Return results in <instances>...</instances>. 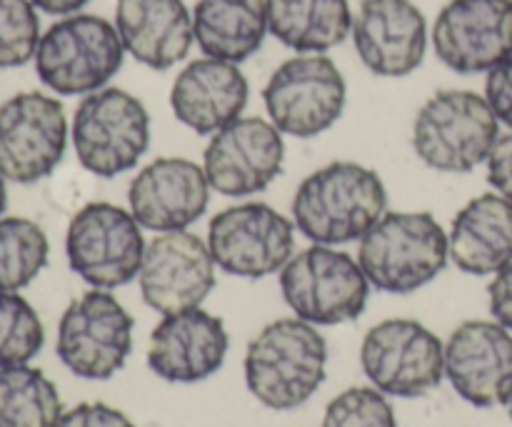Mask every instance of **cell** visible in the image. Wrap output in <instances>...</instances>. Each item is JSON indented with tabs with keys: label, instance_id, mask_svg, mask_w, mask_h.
<instances>
[{
	"label": "cell",
	"instance_id": "obj_1",
	"mask_svg": "<svg viewBox=\"0 0 512 427\" xmlns=\"http://www.w3.org/2000/svg\"><path fill=\"white\" fill-rule=\"evenodd\" d=\"M388 208L383 178L360 163H330L310 173L293 198V223L315 245L360 240Z\"/></svg>",
	"mask_w": 512,
	"mask_h": 427
},
{
	"label": "cell",
	"instance_id": "obj_2",
	"mask_svg": "<svg viewBox=\"0 0 512 427\" xmlns=\"http://www.w3.org/2000/svg\"><path fill=\"white\" fill-rule=\"evenodd\" d=\"M328 343L313 323L283 318L265 325L245 353V383L270 410H295L308 403L325 380Z\"/></svg>",
	"mask_w": 512,
	"mask_h": 427
},
{
	"label": "cell",
	"instance_id": "obj_3",
	"mask_svg": "<svg viewBox=\"0 0 512 427\" xmlns=\"http://www.w3.org/2000/svg\"><path fill=\"white\" fill-rule=\"evenodd\" d=\"M450 258L448 233L433 213H385L360 238L358 263L370 285L408 295L433 283Z\"/></svg>",
	"mask_w": 512,
	"mask_h": 427
},
{
	"label": "cell",
	"instance_id": "obj_4",
	"mask_svg": "<svg viewBox=\"0 0 512 427\" xmlns=\"http://www.w3.org/2000/svg\"><path fill=\"white\" fill-rule=\"evenodd\" d=\"M500 120L473 90H438L413 123V148L438 173H470L488 163L500 138Z\"/></svg>",
	"mask_w": 512,
	"mask_h": 427
},
{
	"label": "cell",
	"instance_id": "obj_5",
	"mask_svg": "<svg viewBox=\"0 0 512 427\" xmlns=\"http://www.w3.org/2000/svg\"><path fill=\"white\" fill-rule=\"evenodd\" d=\"M125 48L115 23L100 15L73 13L40 35L35 73L58 95H90L123 68Z\"/></svg>",
	"mask_w": 512,
	"mask_h": 427
},
{
	"label": "cell",
	"instance_id": "obj_6",
	"mask_svg": "<svg viewBox=\"0 0 512 427\" xmlns=\"http://www.w3.org/2000/svg\"><path fill=\"white\" fill-rule=\"evenodd\" d=\"M75 155L88 173L115 178L135 168L150 145V115L133 93L100 88L85 95L70 125Z\"/></svg>",
	"mask_w": 512,
	"mask_h": 427
},
{
	"label": "cell",
	"instance_id": "obj_7",
	"mask_svg": "<svg viewBox=\"0 0 512 427\" xmlns=\"http://www.w3.org/2000/svg\"><path fill=\"white\" fill-rule=\"evenodd\" d=\"M280 290L295 318L313 325L353 323L370 298L358 260L330 245H310L280 270Z\"/></svg>",
	"mask_w": 512,
	"mask_h": 427
},
{
	"label": "cell",
	"instance_id": "obj_8",
	"mask_svg": "<svg viewBox=\"0 0 512 427\" xmlns=\"http://www.w3.org/2000/svg\"><path fill=\"white\" fill-rule=\"evenodd\" d=\"M143 228L113 203H88L73 215L65 235L70 270L95 290L133 283L145 258Z\"/></svg>",
	"mask_w": 512,
	"mask_h": 427
},
{
	"label": "cell",
	"instance_id": "obj_9",
	"mask_svg": "<svg viewBox=\"0 0 512 427\" xmlns=\"http://www.w3.org/2000/svg\"><path fill=\"white\" fill-rule=\"evenodd\" d=\"M270 123L293 138H315L340 120L348 85L323 53H303L278 65L263 88Z\"/></svg>",
	"mask_w": 512,
	"mask_h": 427
},
{
	"label": "cell",
	"instance_id": "obj_10",
	"mask_svg": "<svg viewBox=\"0 0 512 427\" xmlns=\"http://www.w3.org/2000/svg\"><path fill=\"white\" fill-rule=\"evenodd\" d=\"M133 325V315L110 290L93 288L65 308L55 353L78 378L110 380L133 350Z\"/></svg>",
	"mask_w": 512,
	"mask_h": 427
},
{
	"label": "cell",
	"instance_id": "obj_11",
	"mask_svg": "<svg viewBox=\"0 0 512 427\" xmlns=\"http://www.w3.org/2000/svg\"><path fill=\"white\" fill-rule=\"evenodd\" d=\"M360 365L380 393L423 398L443 383L445 345L418 320H383L365 335Z\"/></svg>",
	"mask_w": 512,
	"mask_h": 427
},
{
	"label": "cell",
	"instance_id": "obj_12",
	"mask_svg": "<svg viewBox=\"0 0 512 427\" xmlns=\"http://www.w3.org/2000/svg\"><path fill=\"white\" fill-rule=\"evenodd\" d=\"M68 148V118L58 98L30 90L0 105V175L33 185L48 178Z\"/></svg>",
	"mask_w": 512,
	"mask_h": 427
},
{
	"label": "cell",
	"instance_id": "obj_13",
	"mask_svg": "<svg viewBox=\"0 0 512 427\" xmlns=\"http://www.w3.org/2000/svg\"><path fill=\"white\" fill-rule=\"evenodd\" d=\"M208 248L228 275L268 278L293 258L295 223L265 203L233 205L210 220Z\"/></svg>",
	"mask_w": 512,
	"mask_h": 427
},
{
	"label": "cell",
	"instance_id": "obj_14",
	"mask_svg": "<svg viewBox=\"0 0 512 427\" xmlns=\"http://www.w3.org/2000/svg\"><path fill=\"white\" fill-rule=\"evenodd\" d=\"M433 48L460 75L493 70L512 58V0H450L433 25Z\"/></svg>",
	"mask_w": 512,
	"mask_h": 427
},
{
	"label": "cell",
	"instance_id": "obj_15",
	"mask_svg": "<svg viewBox=\"0 0 512 427\" xmlns=\"http://www.w3.org/2000/svg\"><path fill=\"white\" fill-rule=\"evenodd\" d=\"M283 133L263 118L233 120L205 145L203 170L210 188L228 198L260 193L283 170Z\"/></svg>",
	"mask_w": 512,
	"mask_h": 427
},
{
	"label": "cell",
	"instance_id": "obj_16",
	"mask_svg": "<svg viewBox=\"0 0 512 427\" xmlns=\"http://www.w3.org/2000/svg\"><path fill=\"white\" fill-rule=\"evenodd\" d=\"M138 285L145 305L160 315L200 308L215 288V260L208 243L188 230L160 233L145 245Z\"/></svg>",
	"mask_w": 512,
	"mask_h": 427
},
{
	"label": "cell",
	"instance_id": "obj_17",
	"mask_svg": "<svg viewBox=\"0 0 512 427\" xmlns=\"http://www.w3.org/2000/svg\"><path fill=\"white\" fill-rule=\"evenodd\" d=\"M445 375L475 408L508 405L512 398V333L500 323L468 320L445 343Z\"/></svg>",
	"mask_w": 512,
	"mask_h": 427
},
{
	"label": "cell",
	"instance_id": "obj_18",
	"mask_svg": "<svg viewBox=\"0 0 512 427\" xmlns=\"http://www.w3.org/2000/svg\"><path fill=\"white\" fill-rule=\"evenodd\" d=\"M350 35L358 58L380 78L410 75L428 48V23L413 0H363Z\"/></svg>",
	"mask_w": 512,
	"mask_h": 427
},
{
	"label": "cell",
	"instance_id": "obj_19",
	"mask_svg": "<svg viewBox=\"0 0 512 427\" xmlns=\"http://www.w3.org/2000/svg\"><path fill=\"white\" fill-rule=\"evenodd\" d=\"M203 165L188 158H158L133 178L128 205L140 228L155 233L188 230L210 203Z\"/></svg>",
	"mask_w": 512,
	"mask_h": 427
},
{
	"label": "cell",
	"instance_id": "obj_20",
	"mask_svg": "<svg viewBox=\"0 0 512 427\" xmlns=\"http://www.w3.org/2000/svg\"><path fill=\"white\" fill-rule=\"evenodd\" d=\"M223 320L203 308L163 315L150 335L148 365L165 383H200L218 373L228 355Z\"/></svg>",
	"mask_w": 512,
	"mask_h": 427
},
{
	"label": "cell",
	"instance_id": "obj_21",
	"mask_svg": "<svg viewBox=\"0 0 512 427\" xmlns=\"http://www.w3.org/2000/svg\"><path fill=\"white\" fill-rule=\"evenodd\" d=\"M248 98L250 85L243 70L208 55L185 65L170 90L175 118L198 135H213L238 120Z\"/></svg>",
	"mask_w": 512,
	"mask_h": 427
},
{
	"label": "cell",
	"instance_id": "obj_22",
	"mask_svg": "<svg viewBox=\"0 0 512 427\" xmlns=\"http://www.w3.org/2000/svg\"><path fill=\"white\" fill-rule=\"evenodd\" d=\"M115 28L125 53L153 70H168L188 58L193 15L183 0H115Z\"/></svg>",
	"mask_w": 512,
	"mask_h": 427
},
{
	"label": "cell",
	"instance_id": "obj_23",
	"mask_svg": "<svg viewBox=\"0 0 512 427\" xmlns=\"http://www.w3.org/2000/svg\"><path fill=\"white\" fill-rule=\"evenodd\" d=\"M450 260L468 275H495L512 263V200L483 193L463 205L448 235Z\"/></svg>",
	"mask_w": 512,
	"mask_h": 427
},
{
	"label": "cell",
	"instance_id": "obj_24",
	"mask_svg": "<svg viewBox=\"0 0 512 427\" xmlns=\"http://www.w3.org/2000/svg\"><path fill=\"white\" fill-rule=\"evenodd\" d=\"M268 33L265 0H198L193 10L195 43L208 58L243 63Z\"/></svg>",
	"mask_w": 512,
	"mask_h": 427
},
{
	"label": "cell",
	"instance_id": "obj_25",
	"mask_svg": "<svg viewBox=\"0 0 512 427\" xmlns=\"http://www.w3.org/2000/svg\"><path fill=\"white\" fill-rule=\"evenodd\" d=\"M268 30L295 53H325L353 30L348 0H265Z\"/></svg>",
	"mask_w": 512,
	"mask_h": 427
},
{
	"label": "cell",
	"instance_id": "obj_26",
	"mask_svg": "<svg viewBox=\"0 0 512 427\" xmlns=\"http://www.w3.org/2000/svg\"><path fill=\"white\" fill-rule=\"evenodd\" d=\"M60 418L63 400L43 370L0 368V427H55Z\"/></svg>",
	"mask_w": 512,
	"mask_h": 427
},
{
	"label": "cell",
	"instance_id": "obj_27",
	"mask_svg": "<svg viewBox=\"0 0 512 427\" xmlns=\"http://www.w3.org/2000/svg\"><path fill=\"white\" fill-rule=\"evenodd\" d=\"M45 230L28 218H0V293L28 288L48 265Z\"/></svg>",
	"mask_w": 512,
	"mask_h": 427
},
{
	"label": "cell",
	"instance_id": "obj_28",
	"mask_svg": "<svg viewBox=\"0 0 512 427\" xmlns=\"http://www.w3.org/2000/svg\"><path fill=\"white\" fill-rule=\"evenodd\" d=\"M43 343L45 330L33 305L18 293H0V368L28 365Z\"/></svg>",
	"mask_w": 512,
	"mask_h": 427
},
{
	"label": "cell",
	"instance_id": "obj_29",
	"mask_svg": "<svg viewBox=\"0 0 512 427\" xmlns=\"http://www.w3.org/2000/svg\"><path fill=\"white\" fill-rule=\"evenodd\" d=\"M40 20L30 0H0V68H20L35 58Z\"/></svg>",
	"mask_w": 512,
	"mask_h": 427
},
{
	"label": "cell",
	"instance_id": "obj_30",
	"mask_svg": "<svg viewBox=\"0 0 512 427\" xmlns=\"http://www.w3.org/2000/svg\"><path fill=\"white\" fill-rule=\"evenodd\" d=\"M323 427H398V420L378 388H350L330 400Z\"/></svg>",
	"mask_w": 512,
	"mask_h": 427
},
{
	"label": "cell",
	"instance_id": "obj_31",
	"mask_svg": "<svg viewBox=\"0 0 512 427\" xmlns=\"http://www.w3.org/2000/svg\"><path fill=\"white\" fill-rule=\"evenodd\" d=\"M485 100L493 108L495 118L512 130V58L503 60L493 70H488Z\"/></svg>",
	"mask_w": 512,
	"mask_h": 427
},
{
	"label": "cell",
	"instance_id": "obj_32",
	"mask_svg": "<svg viewBox=\"0 0 512 427\" xmlns=\"http://www.w3.org/2000/svg\"><path fill=\"white\" fill-rule=\"evenodd\" d=\"M55 427H135L133 420L105 403H80L63 413Z\"/></svg>",
	"mask_w": 512,
	"mask_h": 427
},
{
	"label": "cell",
	"instance_id": "obj_33",
	"mask_svg": "<svg viewBox=\"0 0 512 427\" xmlns=\"http://www.w3.org/2000/svg\"><path fill=\"white\" fill-rule=\"evenodd\" d=\"M488 180L495 193L512 200V133L503 135L495 143L493 153L488 158Z\"/></svg>",
	"mask_w": 512,
	"mask_h": 427
},
{
	"label": "cell",
	"instance_id": "obj_34",
	"mask_svg": "<svg viewBox=\"0 0 512 427\" xmlns=\"http://www.w3.org/2000/svg\"><path fill=\"white\" fill-rule=\"evenodd\" d=\"M488 298L493 318L512 333V263L495 273V280L488 285Z\"/></svg>",
	"mask_w": 512,
	"mask_h": 427
},
{
	"label": "cell",
	"instance_id": "obj_35",
	"mask_svg": "<svg viewBox=\"0 0 512 427\" xmlns=\"http://www.w3.org/2000/svg\"><path fill=\"white\" fill-rule=\"evenodd\" d=\"M30 3H33L38 10H43V13L63 15L65 18V15L80 13L90 0H30Z\"/></svg>",
	"mask_w": 512,
	"mask_h": 427
},
{
	"label": "cell",
	"instance_id": "obj_36",
	"mask_svg": "<svg viewBox=\"0 0 512 427\" xmlns=\"http://www.w3.org/2000/svg\"><path fill=\"white\" fill-rule=\"evenodd\" d=\"M5 205H8V188H5V178L0 175V215H3Z\"/></svg>",
	"mask_w": 512,
	"mask_h": 427
},
{
	"label": "cell",
	"instance_id": "obj_37",
	"mask_svg": "<svg viewBox=\"0 0 512 427\" xmlns=\"http://www.w3.org/2000/svg\"><path fill=\"white\" fill-rule=\"evenodd\" d=\"M508 408H510V420H512V398H510V403H508Z\"/></svg>",
	"mask_w": 512,
	"mask_h": 427
}]
</instances>
